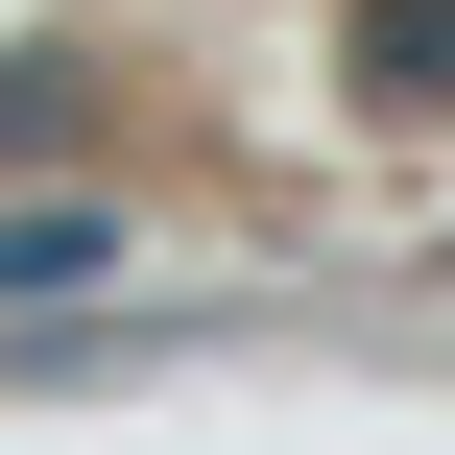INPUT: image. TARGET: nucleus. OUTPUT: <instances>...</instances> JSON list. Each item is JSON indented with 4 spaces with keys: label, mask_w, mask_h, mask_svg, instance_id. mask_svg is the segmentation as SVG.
<instances>
[{
    "label": "nucleus",
    "mask_w": 455,
    "mask_h": 455,
    "mask_svg": "<svg viewBox=\"0 0 455 455\" xmlns=\"http://www.w3.org/2000/svg\"><path fill=\"white\" fill-rule=\"evenodd\" d=\"M96 264H120V216H96V192H48V216H0V312H48V288H96Z\"/></svg>",
    "instance_id": "1"
},
{
    "label": "nucleus",
    "mask_w": 455,
    "mask_h": 455,
    "mask_svg": "<svg viewBox=\"0 0 455 455\" xmlns=\"http://www.w3.org/2000/svg\"><path fill=\"white\" fill-rule=\"evenodd\" d=\"M360 72L384 96H455V0H360Z\"/></svg>",
    "instance_id": "2"
}]
</instances>
